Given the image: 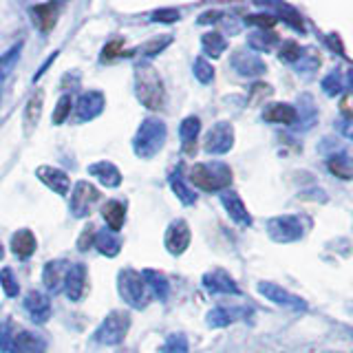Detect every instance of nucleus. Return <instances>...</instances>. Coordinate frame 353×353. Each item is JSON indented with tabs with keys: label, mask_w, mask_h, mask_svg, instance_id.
<instances>
[{
	"label": "nucleus",
	"mask_w": 353,
	"mask_h": 353,
	"mask_svg": "<svg viewBox=\"0 0 353 353\" xmlns=\"http://www.w3.org/2000/svg\"><path fill=\"white\" fill-rule=\"evenodd\" d=\"M135 93L139 102L150 110H159L163 106V82L150 62H139L135 66Z\"/></svg>",
	"instance_id": "obj_1"
},
{
	"label": "nucleus",
	"mask_w": 353,
	"mask_h": 353,
	"mask_svg": "<svg viewBox=\"0 0 353 353\" xmlns=\"http://www.w3.org/2000/svg\"><path fill=\"white\" fill-rule=\"evenodd\" d=\"M190 181L205 192H223L232 183V170L221 161L194 163L190 168Z\"/></svg>",
	"instance_id": "obj_2"
},
{
	"label": "nucleus",
	"mask_w": 353,
	"mask_h": 353,
	"mask_svg": "<svg viewBox=\"0 0 353 353\" xmlns=\"http://www.w3.org/2000/svg\"><path fill=\"white\" fill-rule=\"evenodd\" d=\"M165 124L161 119H143L139 130L135 132V139H132V150L139 159H150L154 157L165 141Z\"/></svg>",
	"instance_id": "obj_3"
},
{
	"label": "nucleus",
	"mask_w": 353,
	"mask_h": 353,
	"mask_svg": "<svg viewBox=\"0 0 353 353\" xmlns=\"http://www.w3.org/2000/svg\"><path fill=\"white\" fill-rule=\"evenodd\" d=\"M0 349L9 353H44L47 351V342H44L38 334H31L25 329L11 331V327L0 329Z\"/></svg>",
	"instance_id": "obj_4"
},
{
	"label": "nucleus",
	"mask_w": 353,
	"mask_h": 353,
	"mask_svg": "<svg viewBox=\"0 0 353 353\" xmlns=\"http://www.w3.org/2000/svg\"><path fill=\"white\" fill-rule=\"evenodd\" d=\"M305 219L301 214H281L268 221V234L276 243H294L305 236Z\"/></svg>",
	"instance_id": "obj_5"
},
{
	"label": "nucleus",
	"mask_w": 353,
	"mask_h": 353,
	"mask_svg": "<svg viewBox=\"0 0 353 353\" xmlns=\"http://www.w3.org/2000/svg\"><path fill=\"white\" fill-rule=\"evenodd\" d=\"M130 329V316L128 312H110L104 320L102 325L95 329V340L99 345H119L121 340L126 338Z\"/></svg>",
	"instance_id": "obj_6"
},
{
	"label": "nucleus",
	"mask_w": 353,
	"mask_h": 353,
	"mask_svg": "<svg viewBox=\"0 0 353 353\" xmlns=\"http://www.w3.org/2000/svg\"><path fill=\"white\" fill-rule=\"evenodd\" d=\"M117 292L121 301H126L130 307H143V301H146L143 276L135 270H121L117 276Z\"/></svg>",
	"instance_id": "obj_7"
},
{
	"label": "nucleus",
	"mask_w": 353,
	"mask_h": 353,
	"mask_svg": "<svg viewBox=\"0 0 353 353\" xmlns=\"http://www.w3.org/2000/svg\"><path fill=\"white\" fill-rule=\"evenodd\" d=\"M259 294L265 298V301H270L279 307H285V309H292V312H307V301L301 296L292 294L290 290H285V287L276 285V283H270V281H263L259 283Z\"/></svg>",
	"instance_id": "obj_8"
},
{
	"label": "nucleus",
	"mask_w": 353,
	"mask_h": 353,
	"mask_svg": "<svg viewBox=\"0 0 353 353\" xmlns=\"http://www.w3.org/2000/svg\"><path fill=\"white\" fill-rule=\"evenodd\" d=\"M99 201V190L88 181H77L73 185V192H71V201L69 208L75 216H88L93 212L95 203Z\"/></svg>",
	"instance_id": "obj_9"
},
{
	"label": "nucleus",
	"mask_w": 353,
	"mask_h": 353,
	"mask_svg": "<svg viewBox=\"0 0 353 353\" xmlns=\"http://www.w3.org/2000/svg\"><path fill=\"white\" fill-rule=\"evenodd\" d=\"M234 146V128L228 121H216V124L208 130L203 148L208 154H225Z\"/></svg>",
	"instance_id": "obj_10"
},
{
	"label": "nucleus",
	"mask_w": 353,
	"mask_h": 353,
	"mask_svg": "<svg viewBox=\"0 0 353 353\" xmlns=\"http://www.w3.org/2000/svg\"><path fill=\"white\" fill-rule=\"evenodd\" d=\"M104 93L102 91H86L77 99L75 106V121L77 124H86V121L95 119L104 110Z\"/></svg>",
	"instance_id": "obj_11"
},
{
	"label": "nucleus",
	"mask_w": 353,
	"mask_h": 353,
	"mask_svg": "<svg viewBox=\"0 0 353 353\" xmlns=\"http://www.w3.org/2000/svg\"><path fill=\"white\" fill-rule=\"evenodd\" d=\"M190 241H192V232L183 219L172 221L168 230H165V250L174 254V256L183 254L188 250V245H190Z\"/></svg>",
	"instance_id": "obj_12"
},
{
	"label": "nucleus",
	"mask_w": 353,
	"mask_h": 353,
	"mask_svg": "<svg viewBox=\"0 0 353 353\" xmlns=\"http://www.w3.org/2000/svg\"><path fill=\"white\" fill-rule=\"evenodd\" d=\"M221 203H223L228 216L234 221L241 228H250L252 225V214L248 212V205L243 203L241 194L232 192V190H223L221 192Z\"/></svg>",
	"instance_id": "obj_13"
},
{
	"label": "nucleus",
	"mask_w": 353,
	"mask_h": 353,
	"mask_svg": "<svg viewBox=\"0 0 353 353\" xmlns=\"http://www.w3.org/2000/svg\"><path fill=\"white\" fill-rule=\"evenodd\" d=\"M36 176L44 185L51 188V190L55 194H60V196L69 194V190H71L69 174H66L64 170H60V168H53V165H40V168L36 170Z\"/></svg>",
	"instance_id": "obj_14"
},
{
	"label": "nucleus",
	"mask_w": 353,
	"mask_h": 353,
	"mask_svg": "<svg viewBox=\"0 0 353 353\" xmlns=\"http://www.w3.org/2000/svg\"><path fill=\"white\" fill-rule=\"evenodd\" d=\"M203 287L210 294H232V296H239L241 290L239 285L234 283V279L223 272V270H214V272H208L203 276Z\"/></svg>",
	"instance_id": "obj_15"
},
{
	"label": "nucleus",
	"mask_w": 353,
	"mask_h": 353,
	"mask_svg": "<svg viewBox=\"0 0 353 353\" xmlns=\"http://www.w3.org/2000/svg\"><path fill=\"white\" fill-rule=\"evenodd\" d=\"M66 272H69V263H64V261H51L44 265L42 281H44V287L49 290V294H60L64 290Z\"/></svg>",
	"instance_id": "obj_16"
},
{
	"label": "nucleus",
	"mask_w": 353,
	"mask_h": 353,
	"mask_svg": "<svg viewBox=\"0 0 353 353\" xmlns=\"http://www.w3.org/2000/svg\"><path fill=\"white\" fill-rule=\"evenodd\" d=\"M64 292L69 296V301H80L86 292V268L84 265H69L64 281Z\"/></svg>",
	"instance_id": "obj_17"
},
{
	"label": "nucleus",
	"mask_w": 353,
	"mask_h": 353,
	"mask_svg": "<svg viewBox=\"0 0 353 353\" xmlns=\"http://www.w3.org/2000/svg\"><path fill=\"white\" fill-rule=\"evenodd\" d=\"M25 309L29 312L33 323H38V325L47 323L49 316H51V301L40 292H31L25 298Z\"/></svg>",
	"instance_id": "obj_18"
},
{
	"label": "nucleus",
	"mask_w": 353,
	"mask_h": 353,
	"mask_svg": "<svg viewBox=\"0 0 353 353\" xmlns=\"http://www.w3.org/2000/svg\"><path fill=\"white\" fill-rule=\"evenodd\" d=\"M263 119L270 121V124L294 126L296 124V106L285 104V102L268 104V106H265V110H263Z\"/></svg>",
	"instance_id": "obj_19"
},
{
	"label": "nucleus",
	"mask_w": 353,
	"mask_h": 353,
	"mask_svg": "<svg viewBox=\"0 0 353 353\" xmlns=\"http://www.w3.org/2000/svg\"><path fill=\"white\" fill-rule=\"evenodd\" d=\"M232 66H234L241 75H250V77L265 73V62L256 53H248V51H236L232 55Z\"/></svg>",
	"instance_id": "obj_20"
},
{
	"label": "nucleus",
	"mask_w": 353,
	"mask_h": 353,
	"mask_svg": "<svg viewBox=\"0 0 353 353\" xmlns=\"http://www.w3.org/2000/svg\"><path fill=\"white\" fill-rule=\"evenodd\" d=\"M88 172L93 176H97L99 183L106 185V188H117L121 183V172L115 163L110 161H97V163H91L88 165Z\"/></svg>",
	"instance_id": "obj_21"
},
{
	"label": "nucleus",
	"mask_w": 353,
	"mask_h": 353,
	"mask_svg": "<svg viewBox=\"0 0 353 353\" xmlns=\"http://www.w3.org/2000/svg\"><path fill=\"white\" fill-rule=\"evenodd\" d=\"M33 20L38 22V27L42 33H49L55 22H58V14H60V5L58 3H47V5H36L31 9Z\"/></svg>",
	"instance_id": "obj_22"
},
{
	"label": "nucleus",
	"mask_w": 353,
	"mask_h": 353,
	"mask_svg": "<svg viewBox=\"0 0 353 353\" xmlns=\"http://www.w3.org/2000/svg\"><path fill=\"white\" fill-rule=\"evenodd\" d=\"M36 234L31 230H18L14 236H11V252L16 254L18 259H29L33 252H36Z\"/></svg>",
	"instance_id": "obj_23"
},
{
	"label": "nucleus",
	"mask_w": 353,
	"mask_h": 353,
	"mask_svg": "<svg viewBox=\"0 0 353 353\" xmlns=\"http://www.w3.org/2000/svg\"><path fill=\"white\" fill-rule=\"evenodd\" d=\"M327 168H329L331 174H336L338 179H342V181L353 179V159L349 157L347 152H334V154H329Z\"/></svg>",
	"instance_id": "obj_24"
},
{
	"label": "nucleus",
	"mask_w": 353,
	"mask_h": 353,
	"mask_svg": "<svg viewBox=\"0 0 353 353\" xmlns=\"http://www.w3.org/2000/svg\"><path fill=\"white\" fill-rule=\"evenodd\" d=\"M102 216L106 221V225L110 232H117L124 228V221H126V205L124 203H119V201H106L104 208H102Z\"/></svg>",
	"instance_id": "obj_25"
},
{
	"label": "nucleus",
	"mask_w": 353,
	"mask_h": 353,
	"mask_svg": "<svg viewBox=\"0 0 353 353\" xmlns=\"http://www.w3.org/2000/svg\"><path fill=\"white\" fill-rule=\"evenodd\" d=\"M42 99H44V93L40 88H36L33 95L29 97L27 108H25V135H31L38 126L40 115H42Z\"/></svg>",
	"instance_id": "obj_26"
},
{
	"label": "nucleus",
	"mask_w": 353,
	"mask_h": 353,
	"mask_svg": "<svg viewBox=\"0 0 353 353\" xmlns=\"http://www.w3.org/2000/svg\"><path fill=\"white\" fill-rule=\"evenodd\" d=\"M141 276H143V283H146V290H150V294L157 298V301H165V298H168L170 283H168V279H165L161 272L146 270Z\"/></svg>",
	"instance_id": "obj_27"
},
{
	"label": "nucleus",
	"mask_w": 353,
	"mask_h": 353,
	"mask_svg": "<svg viewBox=\"0 0 353 353\" xmlns=\"http://www.w3.org/2000/svg\"><path fill=\"white\" fill-rule=\"evenodd\" d=\"M199 132H201V121H199V117L190 115V117H185L181 121L179 137H181V143H183V150L185 152H192L194 150V143H196Z\"/></svg>",
	"instance_id": "obj_28"
},
{
	"label": "nucleus",
	"mask_w": 353,
	"mask_h": 353,
	"mask_svg": "<svg viewBox=\"0 0 353 353\" xmlns=\"http://www.w3.org/2000/svg\"><path fill=\"white\" fill-rule=\"evenodd\" d=\"M93 245L97 248L99 254H104V256H117L119 254V239H117L115 232H110V230L95 232Z\"/></svg>",
	"instance_id": "obj_29"
},
{
	"label": "nucleus",
	"mask_w": 353,
	"mask_h": 353,
	"mask_svg": "<svg viewBox=\"0 0 353 353\" xmlns=\"http://www.w3.org/2000/svg\"><path fill=\"white\" fill-rule=\"evenodd\" d=\"M201 47H203L205 55H210V58H219V55L228 49V40H225L223 33L208 31L205 36L201 38Z\"/></svg>",
	"instance_id": "obj_30"
},
{
	"label": "nucleus",
	"mask_w": 353,
	"mask_h": 353,
	"mask_svg": "<svg viewBox=\"0 0 353 353\" xmlns=\"http://www.w3.org/2000/svg\"><path fill=\"white\" fill-rule=\"evenodd\" d=\"M276 42H279V36H276L274 31H265V29L250 33V38H248V44L254 51H259V53L261 51H270Z\"/></svg>",
	"instance_id": "obj_31"
},
{
	"label": "nucleus",
	"mask_w": 353,
	"mask_h": 353,
	"mask_svg": "<svg viewBox=\"0 0 353 353\" xmlns=\"http://www.w3.org/2000/svg\"><path fill=\"white\" fill-rule=\"evenodd\" d=\"M234 320H236L234 312H230V309H223V307H216V309H212V312L205 316L208 327H212V329L228 327V325L234 323Z\"/></svg>",
	"instance_id": "obj_32"
},
{
	"label": "nucleus",
	"mask_w": 353,
	"mask_h": 353,
	"mask_svg": "<svg viewBox=\"0 0 353 353\" xmlns=\"http://www.w3.org/2000/svg\"><path fill=\"white\" fill-rule=\"evenodd\" d=\"M276 7V11L281 14V20H285L287 25H290L292 29H296V31H305V20H303V16H301V11H296L292 5H274Z\"/></svg>",
	"instance_id": "obj_33"
},
{
	"label": "nucleus",
	"mask_w": 353,
	"mask_h": 353,
	"mask_svg": "<svg viewBox=\"0 0 353 353\" xmlns=\"http://www.w3.org/2000/svg\"><path fill=\"white\" fill-rule=\"evenodd\" d=\"M170 188H172V192H174L176 196H179V201H181V203L192 205V203L196 201V194L190 190V188H188V183H185L176 172L170 176Z\"/></svg>",
	"instance_id": "obj_34"
},
{
	"label": "nucleus",
	"mask_w": 353,
	"mask_h": 353,
	"mask_svg": "<svg viewBox=\"0 0 353 353\" xmlns=\"http://www.w3.org/2000/svg\"><path fill=\"white\" fill-rule=\"evenodd\" d=\"M347 88V80L342 77V73L336 69V71H331L325 80H323V91L329 95V97H336V95H340L342 91Z\"/></svg>",
	"instance_id": "obj_35"
},
{
	"label": "nucleus",
	"mask_w": 353,
	"mask_h": 353,
	"mask_svg": "<svg viewBox=\"0 0 353 353\" xmlns=\"http://www.w3.org/2000/svg\"><path fill=\"white\" fill-rule=\"evenodd\" d=\"M320 66V55L314 49H303L301 60L296 62V71L298 73H312Z\"/></svg>",
	"instance_id": "obj_36"
},
{
	"label": "nucleus",
	"mask_w": 353,
	"mask_h": 353,
	"mask_svg": "<svg viewBox=\"0 0 353 353\" xmlns=\"http://www.w3.org/2000/svg\"><path fill=\"white\" fill-rule=\"evenodd\" d=\"M161 353H190V347H188V340L181 334H172L165 338Z\"/></svg>",
	"instance_id": "obj_37"
},
{
	"label": "nucleus",
	"mask_w": 353,
	"mask_h": 353,
	"mask_svg": "<svg viewBox=\"0 0 353 353\" xmlns=\"http://www.w3.org/2000/svg\"><path fill=\"white\" fill-rule=\"evenodd\" d=\"M0 285H3V292H5L9 298H14V296H18V294H20L18 279H16V274L11 272L9 268L0 270Z\"/></svg>",
	"instance_id": "obj_38"
},
{
	"label": "nucleus",
	"mask_w": 353,
	"mask_h": 353,
	"mask_svg": "<svg viewBox=\"0 0 353 353\" xmlns=\"http://www.w3.org/2000/svg\"><path fill=\"white\" fill-rule=\"evenodd\" d=\"M194 77L201 84H210L214 80V69H212V64H210L205 58H196L194 62Z\"/></svg>",
	"instance_id": "obj_39"
},
{
	"label": "nucleus",
	"mask_w": 353,
	"mask_h": 353,
	"mask_svg": "<svg viewBox=\"0 0 353 353\" xmlns=\"http://www.w3.org/2000/svg\"><path fill=\"white\" fill-rule=\"evenodd\" d=\"M281 60L283 62H292L296 64L298 60H301V55H303V49H301V44L294 42V40H287L283 42V47H281Z\"/></svg>",
	"instance_id": "obj_40"
},
{
	"label": "nucleus",
	"mask_w": 353,
	"mask_h": 353,
	"mask_svg": "<svg viewBox=\"0 0 353 353\" xmlns=\"http://www.w3.org/2000/svg\"><path fill=\"white\" fill-rule=\"evenodd\" d=\"M69 113H71V97L69 95H62L58 99V106H55V110H53V124L60 126L62 121L69 117Z\"/></svg>",
	"instance_id": "obj_41"
},
{
	"label": "nucleus",
	"mask_w": 353,
	"mask_h": 353,
	"mask_svg": "<svg viewBox=\"0 0 353 353\" xmlns=\"http://www.w3.org/2000/svg\"><path fill=\"white\" fill-rule=\"evenodd\" d=\"M276 16H272V14H259V16H248V22L250 25H256V27H261V29H265V31H270L274 25H276Z\"/></svg>",
	"instance_id": "obj_42"
},
{
	"label": "nucleus",
	"mask_w": 353,
	"mask_h": 353,
	"mask_svg": "<svg viewBox=\"0 0 353 353\" xmlns=\"http://www.w3.org/2000/svg\"><path fill=\"white\" fill-rule=\"evenodd\" d=\"M172 42V38L170 36H163V38H159V40H154V42H146L141 47V53L143 55H154V53H159L161 49H165L168 44Z\"/></svg>",
	"instance_id": "obj_43"
},
{
	"label": "nucleus",
	"mask_w": 353,
	"mask_h": 353,
	"mask_svg": "<svg viewBox=\"0 0 353 353\" xmlns=\"http://www.w3.org/2000/svg\"><path fill=\"white\" fill-rule=\"evenodd\" d=\"M152 20L154 22H176L179 20V11L176 9H157V11H152Z\"/></svg>",
	"instance_id": "obj_44"
},
{
	"label": "nucleus",
	"mask_w": 353,
	"mask_h": 353,
	"mask_svg": "<svg viewBox=\"0 0 353 353\" xmlns=\"http://www.w3.org/2000/svg\"><path fill=\"white\" fill-rule=\"evenodd\" d=\"M336 124H338V130L342 132V137H347L349 141H353V115L340 117Z\"/></svg>",
	"instance_id": "obj_45"
},
{
	"label": "nucleus",
	"mask_w": 353,
	"mask_h": 353,
	"mask_svg": "<svg viewBox=\"0 0 353 353\" xmlns=\"http://www.w3.org/2000/svg\"><path fill=\"white\" fill-rule=\"evenodd\" d=\"M93 241H95V230L88 225L86 232H84V236H80V243H77V245H80V250H86Z\"/></svg>",
	"instance_id": "obj_46"
},
{
	"label": "nucleus",
	"mask_w": 353,
	"mask_h": 353,
	"mask_svg": "<svg viewBox=\"0 0 353 353\" xmlns=\"http://www.w3.org/2000/svg\"><path fill=\"white\" fill-rule=\"evenodd\" d=\"M119 51H121V40H117V42H110L108 47L104 49V58H106V60L115 58V55H119Z\"/></svg>",
	"instance_id": "obj_47"
},
{
	"label": "nucleus",
	"mask_w": 353,
	"mask_h": 353,
	"mask_svg": "<svg viewBox=\"0 0 353 353\" xmlns=\"http://www.w3.org/2000/svg\"><path fill=\"white\" fill-rule=\"evenodd\" d=\"M219 18H223V14H221V11H208V14H203L201 18H199V22H201V25H205V22H216Z\"/></svg>",
	"instance_id": "obj_48"
},
{
	"label": "nucleus",
	"mask_w": 353,
	"mask_h": 353,
	"mask_svg": "<svg viewBox=\"0 0 353 353\" xmlns=\"http://www.w3.org/2000/svg\"><path fill=\"white\" fill-rule=\"evenodd\" d=\"M347 80H349V82H351V84H353V69H351V71H349V73H347Z\"/></svg>",
	"instance_id": "obj_49"
}]
</instances>
